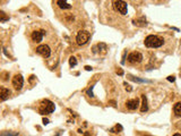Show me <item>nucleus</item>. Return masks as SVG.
Listing matches in <instances>:
<instances>
[{"label": "nucleus", "mask_w": 181, "mask_h": 136, "mask_svg": "<svg viewBox=\"0 0 181 136\" xmlns=\"http://www.w3.org/2000/svg\"><path fill=\"white\" fill-rule=\"evenodd\" d=\"M129 77H130V80L135 81V82H146V81H144V80H139V78H135L134 76H129Z\"/></svg>", "instance_id": "21"}, {"label": "nucleus", "mask_w": 181, "mask_h": 136, "mask_svg": "<svg viewBox=\"0 0 181 136\" xmlns=\"http://www.w3.org/2000/svg\"><path fill=\"white\" fill-rule=\"evenodd\" d=\"M98 50L100 51H102V52H105L107 51V44H104V43H98Z\"/></svg>", "instance_id": "17"}, {"label": "nucleus", "mask_w": 181, "mask_h": 136, "mask_svg": "<svg viewBox=\"0 0 181 136\" xmlns=\"http://www.w3.org/2000/svg\"><path fill=\"white\" fill-rule=\"evenodd\" d=\"M69 65L71 66V67H74V66L77 65V59H76L75 57H70L69 58Z\"/></svg>", "instance_id": "18"}, {"label": "nucleus", "mask_w": 181, "mask_h": 136, "mask_svg": "<svg viewBox=\"0 0 181 136\" xmlns=\"http://www.w3.org/2000/svg\"><path fill=\"white\" fill-rule=\"evenodd\" d=\"M121 131H122V126H121L120 124H118V125H116V126L112 127L111 129H110L111 133H120Z\"/></svg>", "instance_id": "15"}, {"label": "nucleus", "mask_w": 181, "mask_h": 136, "mask_svg": "<svg viewBox=\"0 0 181 136\" xmlns=\"http://www.w3.org/2000/svg\"><path fill=\"white\" fill-rule=\"evenodd\" d=\"M164 40L158 35H148L145 39V46L147 48H160L163 46Z\"/></svg>", "instance_id": "1"}, {"label": "nucleus", "mask_w": 181, "mask_h": 136, "mask_svg": "<svg viewBox=\"0 0 181 136\" xmlns=\"http://www.w3.org/2000/svg\"><path fill=\"white\" fill-rule=\"evenodd\" d=\"M57 5L59 6L61 9H70V8H71V5H69V2H67V1H62V0L57 1Z\"/></svg>", "instance_id": "12"}, {"label": "nucleus", "mask_w": 181, "mask_h": 136, "mask_svg": "<svg viewBox=\"0 0 181 136\" xmlns=\"http://www.w3.org/2000/svg\"><path fill=\"white\" fill-rule=\"evenodd\" d=\"M43 35H44V31L43 30H40V31H34L32 33V40L34 42H41L42 39H43Z\"/></svg>", "instance_id": "9"}, {"label": "nucleus", "mask_w": 181, "mask_h": 136, "mask_svg": "<svg viewBox=\"0 0 181 136\" xmlns=\"http://www.w3.org/2000/svg\"><path fill=\"white\" fill-rule=\"evenodd\" d=\"M142 60H143V55L138 51L131 52L129 56H128V62H129V64H133V65L139 64Z\"/></svg>", "instance_id": "4"}, {"label": "nucleus", "mask_w": 181, "mask_h": 136, "mask_svg": "<svg viewBox=\"0 0 181 136\" xmlns=\"http://www.w3.org/2000/svg\"><path fill=\"white\" fill-rule=\"evenodd\" d=\"M142 108H140V111L142 112H146L148 110V104H147V98L146 95H142Z\"/></svg>", "instance_id": "11"}, {"label": "nucleus", "mask_w": 181, "mask_h": 136, "mask_svg": "<svg viewBox=\"0 0 181 136\" xmlns=\"http://www.w3.org/2000/svg\"><path fill=\"white\" fill-rule=\"evenodd\" d=\"M117 74H119V75H122V74H123V71H122V69H119V71H117Z\"/></svg>", "instance_id": "25"}, {"label": "nucleus", "mask_w": 181, "mask_h": 136, "mask_svg": "<svg viewBox=\"0 0 181 136\" xmlns=\"http://www.w3.org/2000/svg\"><path fill=\"white\" fill-rule=\"evenodd\" d=\"M88 40H89V33H88L87 31H79L77 36H76L77 44H79V46L86 44Z\"/></svg>", "instance_id": "3"}, {"label": "nucleus", "mask_w": 181, "mask_h": 136, "mask_svg": "<svg viewBox=\"0 0 181 136\" xmlns=\"http://www.w3.org/2000/svg\"><path fill=\"white\" fill-rule=\"evenodd\" d=\"M18 134L17 133H14V134H11V133H6V131H4L2 134H1V136H17Z\"/></svg>", "instance_id": "19"}, {"label": "nucleus", "mask_w": 181, "mask_h": 136, "mask_svg": "<svg viewBox=\"0 0 181 136\" xmlns=\"http://www.w3.org/2000/svg\"><path fill=\"white\" fill-rule=\"evenodd\" d=\"M127 108L129 110H136V109L139 107V100L138 99H131V100H128L127 101Z\"/></svg>", "instance_id": "8"}, {"label": "nucleus", "mask_w": 181, "mask_h": 136, "mask_svg": "<svg viewBox=\"0 0 181 136\" xmlns=\"http://www.w3.org/2000/svg\"><path fill=\"white\" fill-rule=\"evenodd\" d=\"M173 111H174V115L178 116V117H181V102H176L173 107Z\"/></svg>", "instance_id": "14"}, {"label": "nucleus", "mask_w": 181, "mask_h": 136, "mask_svg": "<svg viewBox=\"0 0 181 136\" xmlns=\"http://www.w3.org/2000/svg\"><path fill=\"white\" fill-rule=\"evenodd\" d=\"M93 87H94V86H91V89H88V90H87V94L89 95V96H92V98L94 96V94H93Z\"/></svg>", "instance_id": "20"}, {"label": "nucleus", "mask_w": 181, "mask_h": 136, "mask_svg": "<svg viewBox=\"0 0 181 136\" xmlns=\"http://www.w3.org/2000/svg\"><path fill=\"white\" fill-rule=\"evenodd\" d=\"M133 23H134V25H136V26H144V25H146V19H145L144 17H140V18L134 19Z\"/></svg>", "instance_id": "13"}, {"label": "nucleus", "mask_w": 181, "mask_h": 136, "mask_svg": "<svg viewBox=\"0 0 181 136\" xmlns=\"http://www.w3.org/2000/svg\"><path fill=\"white\" fill-rule=\"evenodd\" d=\"M173 136H181V134H178V133H176V134H174Z\"/></svg>", "instance_id": "27"}, {"label": "nucleus", "mask_w": 181, "mask_h": 136, "mask_svg": "<svg viewBox=\"0 0 181 136\" xmlns=\"http://www.w3.org/2000/svg\"><path fill=\"white\" fill-rule=\"evenodd\" d=\"M10 95V91L8 89H6L5 86H1L0 87V99H1V101H5L7 99L9 98Z\"/></svg>", "instance_id": "10"}, {"label": "nucleus", "mask_w": 181, "mask_h": 136, "mask_svg": "<svg viewBox=\"0 0 181 136\" xmlns=\"http://www.w3.org/2000/svg\"><path fill=\"white\" fill-rule=\"evenodd\" d=\"M85 69H86V71H92V67H89V66H86V67H85Z\"/></svg>", "instance_id": "26"}, {"label": "nucleus", "mask_w": 181, "mask_h": 136, "mask_svg": "<svg viewBox=\"0 0 181 136\" xmlns=\"http://www.w3.org/2000/svg\"><path fill=\"white\" fill-rule=\"evenodd\" d=\"M8 19H9V17L6 16V14L4 11H0V22H1V23H4L6 21H8Z\"/></svg>", "instance_id": "16"}, {"label": "nucleus", "mask_w": 181, "mask_h": 136, "mask_svg": "<svg viewBox=\"0 0 181 136\" xmlns=\"http://www.w3.org/2000/svg\"><path fill=\"white\" fill-rule=\"evenodd\" d=\"M39 111L41 115H48V113L53 112L55 111V103L50 100H43L40 103Z\"/></svg>", "instance_id": "2"}, {"label": "nucleus", "mask_w": 181, "mask_h": 136, "mask_svg": "<svg viewBox=\"0 0 181 136\" xmlns=\"http://www.w3.org/2000/svg\"><path fill=\"white\" fill-rule=\"evenodd\" d=\"M23 84H24V80L22 75H15L13 77V86L15 87V90H20L23 87Z\"/></svg>", "instance_id": "7"}, {"label": "nucleus", "mask_w": 181, "mask_h": 136, "mask_svg": "<svg viewBox=\"0 0 181 136\" xmlns=\"http://www.w3.org/2000/svg\"><path fill=\"white\" fill-rule=\"evenodd\" d=\"M146 136H151V135H146Z\"/></svg>", "instance_id": "28"}, {"label": "nucleus", "mask_w": 181, "mask_h": 136, "mask_svg": "<svg viewBox=\"0 0 181 136\" xmlns=\"http://www.w3.org/2000/svg\"><path fill=\"white\" fill-rule=\"evenodd\" d=\"M113 5H114L116 10H118L121 15L127 14V2L118 0V1H114V2H113Z\"/></svg>", "instance_id": "6"}, {"label": "nucleus", "mask_w": 181, "mask_h": 136, "mask_svg": "<svg viewBox=\"0 0 181 136\" xmlns=\"http://www.w3.org/2000/svg\"><path fill=\"white\" fill-rule=\"evenodd\" d=\"M125 86H126V90H127L128 92H130V91H131V87H130V85H128L127 83H125Z\"/></svg>", "instance_id": "23"}, {"label": "nucleus", "mask_w": 181, "mask_h": 136, "mask_svg": "<svg viewBox=\"0 0 181 136\" xmlns=\"http://www.w3.org/2000/svg\"><path fill=\"white\" fill-rule=\"evenodd\" d=\"M43 124H44V125H48V124H49V119L44 118V119H43Z\"/></svg>", "instance_id": "24"}, {"label": "nucleus", "mask_w": 181, "mask_h": 136, "mask_svg": "<svg viewBox=\"0 0 181 136\" xmlns=\"http://www.w3.org/2000/svg\"><path fill=\"white\" fill-rule=\"evenodd\" d=\"M167 81H170V82H174V81H176V77H174V76H169V77H167Z\"/></svg>", "instance_id": "22"}, {"label": "nucleus", "mask_w": 181, "mask_h": 136, "mask_svg": "<svg viewBox=\"0 0 181 136\" xmlns=\"http://www.w3.org/2000/svg\"><path fill=\"white\" fill-rule=\"evenodd\" d=\"M36 52L39 55H41L42 57H44V58H48V57L51 55V50H50V48L48 47L47 44L39 46V47L36 48Z\"/></svg>", "instance_id": "5"}]
</instances>
